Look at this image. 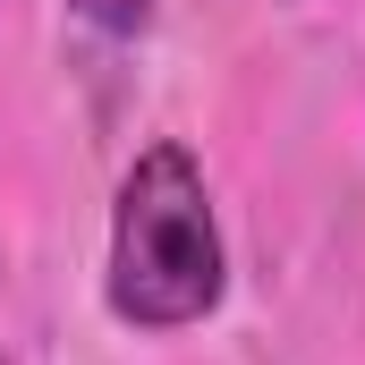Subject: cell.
<instances>
[{
  "mask_svg": "<svg viewBox=\"0 0 365 365\" xmlns=\"http://www.w3.org/2000/svg\"><path fill=\"white\" fill-rule=\"evenodd\" d=\"M221 306V230L204 170L179 145H145L110 212V314L136 331H179Z\"/></svg>",
  "mask_w": 365,
  "mask_h": 365,
  "instance_id": "cell-1",
  "label": "cell"
},
{
  "mask_svg": "<svg viewBox=\"0 0 365 365\" xmlns=\"http://www.w3.org/2000/svg\"><path fill=\"white\" fill-rule=\"evenodd\" d=\"M77 17L102 26V34H136V26L153 17V0H77Z\"/></svg>",
  "mask_w": 365,
  "mask_h": 365,
  "instance_id": "cell-2",
  "label": "cell"
}]
</instances>
